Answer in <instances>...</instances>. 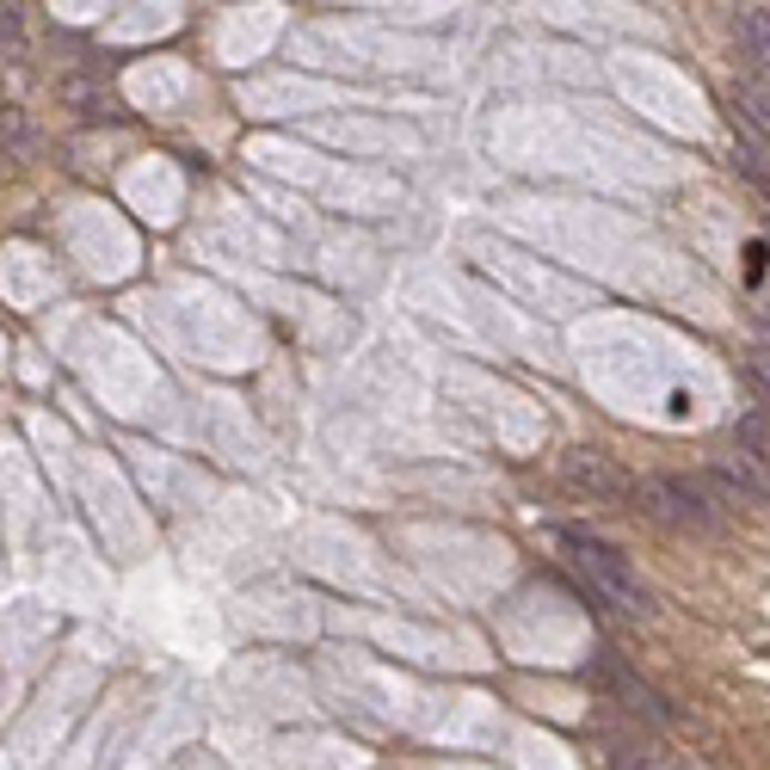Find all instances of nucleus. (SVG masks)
<instances>
[{
	"label": "nucleus",
	"mask_w": 770,
	"mask_h": 770,
	"mask_svg": "<svg viewBox=\"0 0 770 770\" xmlns=\"http://www.w3.org/2000/svg\"><path fill=\"white\" fill-rule=\"evenodd\" d=\"M561 542H568L573 568L585 573V585H592L599 599H611L616 611H628V616H647V611H654V599H647L642 573L628 568L623 549H611V542H599V537H585V530H568Z\"/></svg>",
	"instance_id": "obj_1"
},
{
	"label": "nucleus",
	"mask_w": 770,
	"mask_h": 770,
	"mask_svg": "<svg viewBox=\"0 0 770 770\" xmlns=\"http://www.w3.org/2000/svg\"><path fill=\"white\" fill-rule=\"evenodd\" d=\"M635 506H642L654 524L685 530V537H715V530H721V506H715L697 481H678V475H647V481H635Z\"/></svg>",
	"instance_id": "obj_2"
},
{
	"label": "nucleus",
	"mask_w": 770,
	"mask_h": 770,
	"mask_svg": "<svg viewBox=\"0 0 770 770\" xmlns=\"http://www.w3.org/2000/svg\"><path fill=\"white\" fill-rule=\"evenodd\" d=\"M561 475H568V487L592 493L599 506H623V500H635V481H628V475L616 469L611 457H599V450H568V457H561Z\"/></svg>",
	"instance_id": "obj_3"
},
{
	"label": "nucleus",
	"mask_w": 770,
	"mask_h": 770,
	"mask_svg": "<svg viewBox=\"0 0 770 770\" xmlns=\"http://www.w3.org/2000/svg\"><path fill=\"white\" fill-rule=\"evenodd\" d=\"M703 493L709 500H721V506H770V475L758 469V462H746V457H728V462H715L709 469V481H703Z\"/></svg>",
	"instance_id": "obj_4"
},
{
	"label": "nucleus",
	"mask_w": 770,
	"mask_h": 770,
	"mask_svg": "<svg viewBox=\"0 0 770 770\" xmlns=\"http://www.w3.org/2000/svg\"><path fill=\"white\" fill-rule=\"evenodd\" d=\"M599 685H604V690H616V697H623V709L647 715V721H672L666 697H659L654 685H642V678H635V672H628L623 659H599Z\"/></svg>",
	"instance_id": "obj_5"
},
{
	"label": "nucleus",
	"mask_w": 770,
	"mask_h": 770,
	"mask_svg": "<svg viewBox=\"0 0 770 770\" xmlns=\"http://www.w3.org/2000/svg\"><path fill=\"white\" fill-rule=\"evenodd\" d=\"M733 117H740L746 129H758V136L770 143V93H764L758 81H740V86H733Z\"/></svg>",
	"instance_id": "obj_6"
},
{
	"label": "nucleus",
	"mask_w": 770,
	"mask_h": 770,
	"mask_svg": "<svg viewBox=\"0 0 770 770\" xmlns=\"http://www.w3.org/2000/svg\"><path fill=\"white\" fill-rule=\"evenodd\" d=\"M733 444L746 462H770V414H740L733 419Z\"/></svg>",
	"instance_id": "obj_7"
},
{
	"label": "nucleus",
	"mask_w": 770,
	"mask_h": 770,
	"mask_svg": "<svg viewBox=\"0 0 770 770\" xmlns=\"http://www.w3.org/2000/svg\"><path fill=\"white\" fill-rule=\"evenodd\" d=\"M740 43L758 69H770V7H746L740 13Z\"/></svg>",
	"instance_id": "obj_8"
},
{
	"label": "nucleus",
	"mask_w": 770,
	"mask_h": 770,
	"mask_svg": "<svg viewBox=\"0 0 770 770\" xmlns=\"http://www.w3.org/2000/svg\"><path fill=\"white\" fill-rule=\"evenodd\" d=\"M69 100L81 105L86 117H117V100H112V93H100V86H81V81H74V86H69Z\"/></svg>",
	"instance_id": "obj_9"
},
{
	"label": "nucleus",
	"mask_w": 770,
	"mask_h": 770,
	"mask_svg": "<svg viewBox=\"0 0 770 770\" xmlns=\"http://www.w3.org/2000/svg\"><path fill=\"white\" fill-rule=\"evenodd\" d=\"M746 376H752V388L764 395V407H770V345H758V352H752V364H746Z\"/></svg>",
	"instance_id": "obj_10"
},
{
	"label": "nucleus",
	"mask_w": 770,
	"mask_h": 770,
	"mask_svg": "<svg viewBox=\"0 0 770 770\" xmlns=\"http://www.w3.org/2000/svg\"><path fill=\"white\" fill-rule=\"evenodd\" d=\"M0 136H7V143H13V148H25V143H31V129H25V117H19L13 105H7V112H0Z\"/></svg>",
	"instance_id": "obj_11"
},
{
	"label": "nucleus",
	"mask_w": 770,
	"mask_h": 770,
	"mask_svg": "<svg viewBox=\"0 0 770 770\" xmlns=\"http://www.w3.org/2000/svg\"><path fill=\"white\" fill-rule=\"evenodd\" d=\"M0 43H19V7H0Z\"/></svg>",
	"instance_id": "obj_12"
}]
</instances>
